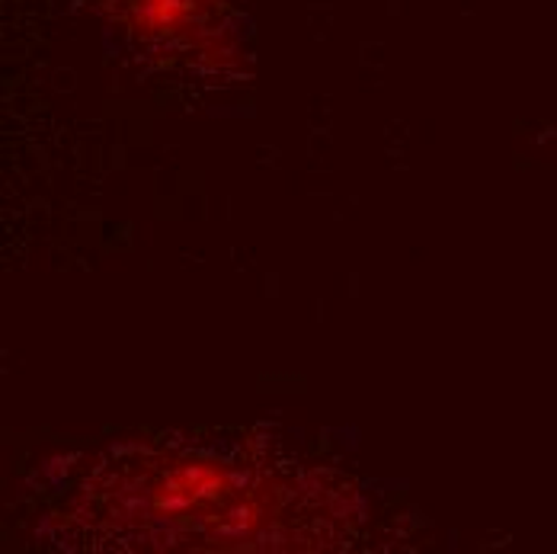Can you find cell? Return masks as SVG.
Instances as JSON below:
<instances>
[{"instance_id":"cell-1","label":"cell","mask_w":557,"mask_h":554,"mask_svg":"<svg viewBox=\"0 0 557 554\" xmlns=\"http://www.w3.org/2000/svg\"><path fill=\"white\" fill-rule=\"evenodd\" d=\"M103 516L128 529L138 549H270L292 545L285 526L295 516L311 519V509L295 513V500L331 494L308 484L305 475L222 461L212 455H141L119 461L100 488Z\"/></svg>"}]
</instances>
